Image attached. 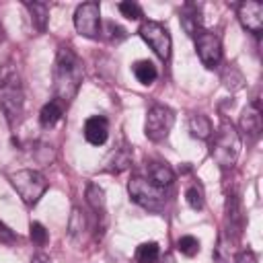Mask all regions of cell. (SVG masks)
<instances>
[{"mask_svg": "<svg viewBox=\"0 0 263 263\" xmlns=\"http://www.w3.org/2000/svg\"><path fill=\"white\" fill-rule=\"evenodd\" d=\"M82 82V62L74 53L72 47L60 45L58 55H55V66H53V92L58 103L68 105Z\"/></svg>", "mask_w": 263, "mask_h": 263, "instance_id": "6da1fadb", "label": "cell"}, {"mask_svg": "<svg viewBox=\"0 0 263 263\" xmlns=\"http://www.w3.org/2000/svg\"><path fill=\"white\" fill-rule=\"evenodd\" d=\"M0 109L10 125H16L25 109V92L18 70L12 64H6L0 70Z\"/></svg>", "mask_w": 263, "mask_h": 263, "instance_id": "7a4b0ae2", "label": "cell"}, {"mask_svg": "<svg viewBox=\"0 0 263 263\" xmlns=\"http://www.w3.org/2000/svg\"><path fill=\"white\" fill-rule=\"evenodd\" d=\"M238 152H240V136H238V132L234 129L232 123L224 121L218 127L216 136H214L212 156H214V160L218 162L220 168H230L236 162Z\"/></svg>", "mask_w": 263, "mask_h": 263, "instance_id": "3957f363", "label": "cell"}, {"mask_svg": "<svg viewBox=\"0 0 263 263\" xmlns=\"http://www.w3.org/2000/svg\"><path fill=\"white\" fill-rule=\"evenodd\" d=\"M127 191H129V197L138 205H142L144 210H150V212H158L166 203L164 187H158L150 179H144V177H134L127 185Z\"/></svg>", "mask_w": 263, "mask_h": 263, "instance_id": "277c9868", "label": "cell"}, {"mask_svg": "<svg viewBox=\"0 0 263 263\" xmlns=\"http://www.w3.org/2000/svg\"><path fill=\"white\" fill-rule=\"evenodd\" d=\"M12 187L16 189V193L21 195V199L25 203H37L39 197L45 193L47 189V181L45 177L39 173V171H31V168H23V171H16V173H10L8 175Z\"/></svg>", "mask_w": 263, "mask_h": 263, "instance_id": "5b68a950", "label": "cell"}, {"mask_svg": "<svg viewBox=\"0 0 263 263\" xmlns=\"http://www.w3.org/2000/svg\"><path fill=\"white\" fill-rule=\"evenodd\" d=\"M175 123V113L171 107L166 105H152L148 109L146 115V125H144V134L148 140L152 142H160L168 136L171 127Z\"/></svg>", "mask_w": 263, "mask_h": 263, "instance_id": "8992f818", "label": "cell"}, {"mask_svg": "<svg viewBox=\"0 0 263 263\" xmlns=\"http://www.w3.org/2000/svg\"><path fill=\"white\" fill-rule=\"evenodd\" d=\"M138 33L152 47V51L160 60H168L171 58V35L166 31V27H162L156 21H144L140 25V31Z\"/></svg>", "mask_w": 263, "mask_h": 263, "instance_id": "52a82bcc", "label": "cell"}, {"mask_svg": "<svg viewBox=\"0 0 263 263\" xmlns=\"http://www.w3.org/2000/svg\"><path fill=\"white\" fill-rule=\"evenodd\" d=\"M74 27L84 37H97L101 33V6L97 2H84L74 12Z\"/></svg>", "mask_w": 263, "mask_h": 263, "instance_id": "ba28073f", "label": "cell"}, {"mask_svg": "<svg viewBox=\"0 0 263 263\" xmlns=\"http://www.w3.org/2000/svg\"><path fill=\"white\" fill-rule=\"evenodd\" d=\"M195 49L205 68H216L222 60V43L216 33L212 31H197L195 33Z\"/></svg>", "mask_w": 263, "mask_h": 263, "instance_id": "9c48e42d", "label": "cell"}, {"mask_svg": "<svg viewBox=\"0 0 263 263\" xmlns=\"http://www.w3.org/2000/svg\"><path fill=\"white\" fill-rule=\"evenodd\" d=\"M236 14H238L240 25L247 31H251L255 35L261 33V29H263V4L261 2L245 0V2H240L236 6Z\"/></svg>", "mask_w": 263, "mask_h": 263, "instance_id": "30bf717a", "label": "cell"}, {"mask_svg": "<svg viewBox=\"0 0 263 263\" xmlns=\"http://www.w3.org/2000/svg\"><path fill=\"white\" fill-rule=\"evenodd\" d=\"M107 136H109V123L105 117L101 115H95V117H88L86 123H84V138L88 144L92 146H101L107 142Z\"/></svg>", "mask_w": 263, "mask_h": 263, "instance_id": "8fae6325", "label": "cell"}, {"mask_svg": "<svg viewBox=\"0 0 263 263\" xmlns=\"http://www.w3.org/2000/svg\"><path fill=\"white\" fill-rule=\"evenodd\" d=\"M226 222H228V232H232L234 238H238L240 230H242V210H240V201L234 193H230L226 197Z\"/></svg>", "mask_w": 263, "mask_h": 263, "instance_id": "7c38bea8", "label": "cell"}, {"mask_svg": "<svg viewBox=\"0 0 263 263\" xmlns=\"http://www.w3.org/2000/svg\"><path fill=\"white\" fill-rule=\"evenodd\" d=\"M179 21H181V27L195 37V33L199 31V25H201V12H199V6L193 4V2H187L183 4V8L179 10Z\"/></svg>", "mask_w": 263, "mask_h": 263, "instance_id": "4fadbf2b", "label": "cell"}, {"mask_svg": "<svg viewBox=\"0 0 263 263\" xmlns=\"http://www.w3.org/2000/svg\"><path fill=\"white\" fill-rule=\"evenodd\" d=\"M240 129L247 132L249 136L257 138L261 132V109L257 103H251L245 107L242 115H240Z\"/></svg>", "mask_w": 263, "mask_h": 263, "instance_id": "5bb4252c", "label": "cell"}, {"mask_svg": "<svg viewBox=\"0 0 263 263\" xmlns=\"http://www.w3.org/2000/svg\"><path fill=\"white\" fill-rule=\"evenodd\" d=\"M148 179L158 187H166L175 181V173L166 162H150L148 164Z\"/></svg>", "mask_w": 263, "mask_h": 263, "instance_id": "9a60e30c", "label": "cell"}, {"mask_svg": "<svg viewBox=\"0 0 263 263\" xmlns=\"http://www.w3.org/2000/svg\"><path fill=\"white\" fill-rule=\"evenodd\" d=\"M129 162H132V154H129V150L123 146V148H115L111 154H109V158H107V166H105V171H109V173H121L123 168H127L129 166Z\"/></svg>", "mask_w": 263, "mask_h": 263, "instance_id": "2e32d148", "label": "cell"}, {"mask_svg": "<svg viewBox=\"0 0 263 263\" xmlns=\"http://www.w3.org/2000/svg\"><path fill=\"white\" fill-rule=\"evenodd\" d=\"M62 113H64L62 103L49 101V103H45V105L41 107V111H39V123H41L43 127H53V125L62 119Z\"/></svg>", "mask_w": 263, "mask_h": 263, "instance_id": "e0dca14e", "label": "cell"}, {"mask_svg": "<svg viewBox=\"0 0 263 263\" xmlns=\"http://www.w3.org/2000/svg\"><path fill=\"white\" fill-rule=\"evenodd\" d=\"M189 132H191V136L197 138V140H208V138L212 136V123H210V119H208L205 115L193 113V115L189 117Z\"/></svg>", "mask_w": 263, "mask_h": 263, "instance_id": "ac0fdd59", "label": "cell"}, {"mask_svg": "<svg viewBox=\"0 0 263 263\" xmlns=\"http://www.w3.org/2000/svg\"><path fill=\"white\" fill-rule=\"evenodd\" d=\"M25 6L31 12V21L37 31H45L47 27V16H49V6L45 2H25Z\"/></svg>", "mask_w": 263, "mask_h": 263, "instance_id": "d6986e66", "label": "cell"}, {"mask_svg": "<svg viewBox=\"0 0 263 263\" xmlns=\"http://www.w3.org/2000/svg\"><path fill=\"white\" fill-rule=\"evenodd\" d=\"M134 76L142 82V84H152L154 80H156V76H158V72H156V66L152 64V62H148V60H140V62H136L134 64Z\"/></svg>", "mask_w": 263, "mask_h": 263, "instance_id": "ffe728a7", "label": "cell"}, {"mask_svg": "<svg viewBox=\"0 0 263 263\" xmlns=\"http://www.w3.org/2000/svg\"><path fill=\"white\" fill-rule=\"evenodd\" d=\"M222 82H224V86L230 90V92H236V90H240L242 86H245V76H242V72L236 68V66H228L224 72H222Z\"/></svg>", "mask_w": 263, "mask_h": 263, "instance_id": "44dd1931", "label": "cell"}, {"mask_svg": "<svg viewBox=\"0 0 263 263\" xmlns=\"http://www.w3.org/2000/svg\"><path fill=\"white\" fill-rule=\"evenodd\" d=\"M160 257V249L156 242H142L138 249H136V263H156Z\"/></svg>", "mask_w": 263, "mask_h": 263, "instance_id": "7402d4cb", "label": "cell"}, {"mask_svg": "<svg viewBox=\"0 0 263 263\" xmlns=\"http://www.w3.org/2000/svg\"><path fill=\"white\" fill-rule=\"evenodd\" d=\"M86 201H88V205L99 214H103L105 212V191L97 185V183H90L88 187H86Z\"/></svg>", "mask_w": 263, "mask_h": 263, "instance_id": "603a6c76", "label": "cell"}, {"mask_svg": "<svg viewBox=\"0 0 263 263\" xmlns=\"http://www.w3.org/2000/svg\"><path fill=\"white\" fill-rule=\"evenodd\" d=\"M214 263H234V255L230 249V240L226 238V234H220L218 245L214 249Z\"/></svg>", "mask_w": 263, "mask_h": 263, "instance_id": "cb8c5ba5", "label": "cell"}, {"mask_svg": "<svg viewBox=\"0 0 263 263\" xmlns=\"http://www.w3.org/2000/svg\"><path fill=\"white\" fill-rule=\"evenodd\" d=\"M177 249H179L185 257H195V255L199 253V240H197L195 236H191V234H185V236H181V238L177 240Z\"/></svg>", "mask_w": 263, "mask_h": 263, "instance_id": "d4e9b609", "label": "cell"}, {"mask_svg": "<svg viewBox=\"0 0 263 263\" xmlns=\"http://www.w3.org/2000/svg\"><path fill=\"white\" fill-rule=\"evenodd\" d=\"M185 199L189 203V208L193 210H201L203 208V191L199 185H191L187 191H185Z\"/></svg>", "mask_w": 263, "mask_h": 263, "instance_id": "484cf974", "label": "cell"}, {"mask_svg": "<svg viewBox=\"0 0 263 263\" xmlns=\"http://www.w3.org/2000/svg\"><path fill=\"white\" fill-rule=\"evenodd\" d=\"M29 236H31V240H33L35 245H39V247H43V245L47 242V230H45V226L39 224V222H31V226H29Z\"/></svg>", "mask_w": 263, "mask_h": 263, "instance_id": "4316f807", "label": "cell"}, {"mask_svg": "<svg viewBox=\"0 0 263 263\" xmlns=\"http://www.w3.org/2000/svg\"><path fill=\"white\" fill-rule=\"evenodd\" d=\"M119 12L125 16V18H129V21H138V18H142V8L136 4V2H119Z\"/></svg>", "mask_w": 263, "mask_h": 263, "instance_id": "83f0119b", "label": "cell"}, {"mask_svg": "<svg viewBox=\"0 0 263 263\" xmlns=\"http://www.w3.org/2000/svg\"><path fill=\"white\" fill-rule=\"evenodd\" d=\"M84 228V218H82V214H80V210L78 208H74L72 210V218H70V234L74 236L76 232H80Z\"/></svg>", "mask_w": 263, "mask_h": 263, "instance_id": "f1b7e54d", "label": "cell"}, {"mask_svg": "<svg viewBox=\"0 0 263 263\" xmlns=\"http://www.w3.org/2000/svg\"><path fill=\"white\" fill-rule=\"evenodd\" d=\"M16 238H18V236H16V234H14V232L0 220V242H4V245H12V242H16Z\"/></svg>", "mask_w": 263, "mask_h": 263, "instance_id": "f546056e", "label": "cell"}, {"mask_svg": "<svg viewBox=\"0 0 263 263\" xmlns=\"http://www.w3.org/2000/svg\"><path fill=\"white\" fill-rule=\"evenodd\" d=\"M234 263H257V257H255V253L251 249H245V251H240V255L236 257Z\"/></svg>", "mask_w": 263, "mask_h": 263, "instance_id": "4dcf8cb0", "label": "cell"}, {"mask_svg": "<svg viewBox=\"0 0 263 263\" xmlns=\"http://www.w3.org/2000/svg\"><path fill=\"white\" fill-rule=\"evenodd\" d=\"M31 263H51V261H49V257H47V255H43V253H37V255H33Z\"/></svg>", "mask_w": 263, "mask_h": 263, "instance_id": "1f68e13d", "label": "cell"}, {"mask_svg": "<svg viewBox=\"0 0 263 263\" xmlns=\"http://www.w3.org/2000/svg\"><path fill=\"white\" fill-rule=\"evenodd\" d=\"M0 39H2V29H0Z\"/></svg>", "mask_w": 263, "mask_h": 263, "instance_id": "d6a6232c", "label": "cell"}]
</instances>
